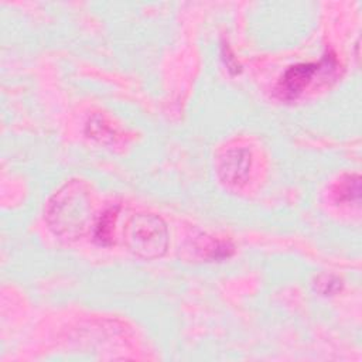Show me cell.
Returning a JSON list of instances; mask_svg holds the SVG:
<instances>
[{
    "instance_id": "cell-1",
    "label": "cell",
    "mask_w": 362,
    "mask_h": 362,
    "mask_svg": "<svg viewBox=\"0 0 362 362\" xmlns=\"http://www.w3.org/2000/svg\"><path fill=\"white\" fill-rule=\"evenodd\" d=\"M44 218L48 228L59 238L75 240L89 228L92 201L82 180H69L47 201Z\"/></svg>"
},
{
    "instance_id": "cell-8",
    "label": "cell",
    "mask_w": 362,
    "mask_h": 362,
    "mask_svg": "<svg viewBox=\"0 0 362 362\" xmlns=\"http://www.w3.org/2000/svg\"><path fill=\"white\" fill-rule=\"evenodd\" d=\"M314 286H315V290H318L321 294L332 296L342 288V281L332 274H320L315 279Z\"/></svg>"
},
{
    "instance_id": "cell-2",
    "label": "cell",
    "mask_w": 362,
    "mask_h": 362,
    "mask_svg": "<svg viewBox=\"0 0 362 362\" xmlns=\"http://www.w3.org/2000/svg\"><path fill=\"white\" fill-rule=\"evenodd\" d=\"M123 240L130 253L144 260L161 257L168 247V229L156 214L139 212L129 218L123 229Z\"/></svg>"
},
{
    "instance_id": "cell-6",
    "label": "cell",
    "mask_w": 362,
    "mask_h": 362,
    "mask_svg": "<svg viewBox=\"0 0 362 362\" xmlns=\"http://www.w3.org/2000/svg\"><path fill=\"white\" fill-rule=\"evenodd\" d=\"M195 250L206 260H223L233 253V245L228 240H218L206 235H201L194 242Z\"/></svg>"
},
{
    "instance_id": "cell-3",
    "label": "cell",
    "mask_w": 362,
    "mask_h": 362,
    "mask_svg": "<svg viewBox=\"0 0 362 362\" xmlns=\"http://www.w3.org/2000/svg\"><path fill=\"white\" fill-rule=\"evenodd\" d=\"M337 59L332 52H327L318 62H303L290 66L280 78L276 93L283 100L297 99L315 79V76L332 75L337 71Z\"/></svg>"
},
{
    "instance_id": "cell-5",
    "label": "cell",
    "mask_w": 362,
    "mask_h": 362,
    "mask_svg": "<svg viewBox=\"0 0 362 362\" xmlns=\"http://www.w3.org/2000/svg\"><path fill=\"white\" fill-rule=\"evenodd\" d=\"M332 197L338 204H359L361 178L359 174H344L332 187Z\"/></svg>"
},
{
    "instance_id": "cell-7",
    "label": "cell",
    "mask_w": 362,
    "mask_h": 362,
    "mask_svg": "<svg viewBox=\"0 0 362 362\" xmlns=\"http://www.w3.org/2000/svg\"><path fill=\"white\" fill-rule=\"evenodd\" d=\"M119 208L109 206L106 208L93 226V240L100 246H110L113 243L115 236V223L117 219Z\"/></svg>"
},
{
    "instance_id": "cell-4",
    "label": "cell",
    "mask_w": 362,
    "mask_h": 362,
    "mask_svg": "<svg viewBox=\"0 0 362 362\" xmlns=\"http://www.w3.org/2000/svg\"><path fill=\"white\" fill-rule=\"evenodd\" d=\"M252 165V154L247 148H230L223 153L218 164L221 181L229 187H240L246 182Z\"/></svg>"
}]
</instances>
